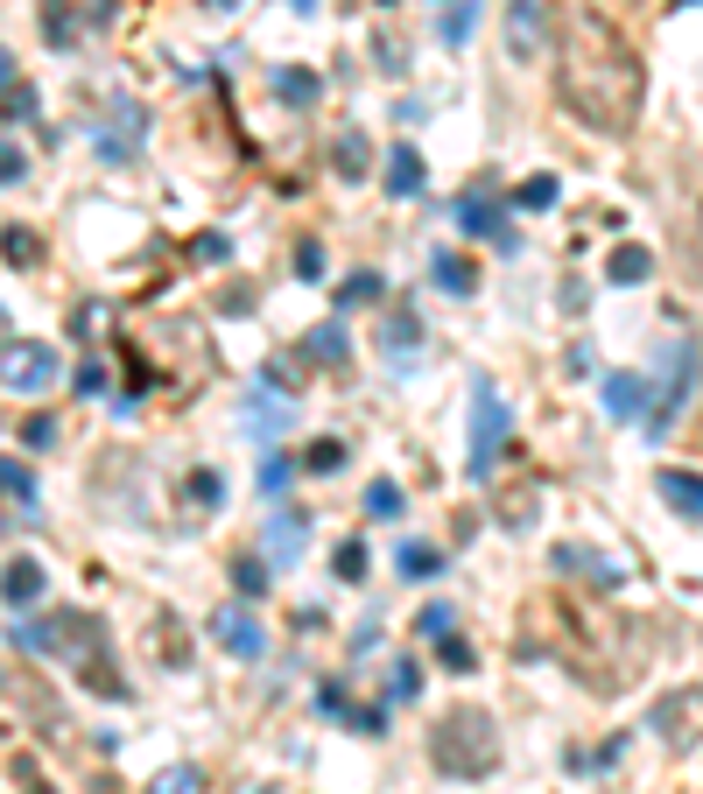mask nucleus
I'll return each instance as SVG.
<instances>
[{"label": "nucleus", "instance_id": "nucleus-5", "mask_svg": "<svg viewBox=\"0 0 703 794\" xmlns=\"http://www.w3.org/2000/svg\"><path fill=\"white\" fill-rule=\"evenodd\" d=\"M457 226L478 232V239H492V247H506V253L520 247V232L506 226V212H500V184H492V176H478L465 198H457Z\"/></svg>", "mask_w": 703, "mask_h": 794}, {"label": "nucleus", "instance_id": "nucleus-28", "mask_svg": "<svg viewBox=\"0 0 703 794\" xmlns=\"http://www.w3.org/2000/svg\"><path fill=\"white\" fill-rule=\"evenodd\" d=\"M472 22H478V14H472V0H451V14H443V28H437V36L451 42V50H465V42H472Z\"/></svg>", "mask_w": 703, "mask_h": 794}, {"label": "nucleus", "instance_id": "nucleus-41", "mask_svg": "<svg viewBox=\"0 0 703 794\" xmlns=\"http://www.w3.org/2000/svg\"><path fill=\"white\" fill-rule=\"evenodd\" d=\"M190 253H198L204 267H218V261H226V253H233V239H226V232H204V239H198V247H190Z\"/></svg>", "mask_w": 703, "mask_h": 794}, {"label": "nucleus", "instance_id": "nucleus-22", "mask_svg": "<svg viewBox=\"0 0 703 794\" xmlns=\"http://www.w3.org/2000/svg\"><path fill=\"white\" fill-rule=\"evenodd\" d=\"M275 92L289 99V106H317V92H324V85H317V71H296V64H281V71H275Z\"/></svg>", "mask_w": 703, "mask_h": 794}, {"label": "nucleus", "instance_id": "nucleus-2", "mask_svg": "<svg viewBox=\"0 0 703 794\" xmlns=\"http://www.w3.org/2000/svg\"><path fill=\"white\" fill-rule=\"evenodd\" d=\"M14 647L71 661V668L85 676V689H92V696H127L120 668L106 661V633H99V626L85 619V612H57V619H22V626H14Z\"/></svg>", "mask_w": 703, "mask_h": 794}, {"label": "nucleus", "instance_id": "nucleus-10", "mask_svg": "<svg viewBox=\"0 0 703 794\" xmlns=\"http://www.w3.org/2000/svg\"><path fill=\"white\" fill-rule=\"evenodd\" d=\"M212 633H218V647H226L233 661H261V654H267V633H261V619H253V612H218Z\"/></svg>", "mask_w": 703, "mask_h": 794}, {"label": "nucleus", "instance_id": "nucleus-34", "mask_svg": "<svg viewBox=\"0 0 703 794\" xmlns=\"http://www.w3.org/2000/svg\"><path fill=\"white\" fill-rule=\"evenodd\" d=\"M331 569H338V577H346V583H359V577H366V542H338Z\"/></svg>", "mask_w": 703, "mask_h": 794}, {"label": "nucleus", "instance_id": "nucleus-51", "mask_svg": "<svg viewBox=\"0 0 703 794\" xmlns=\"http://www.w3.org/2000/svg\"><path fill=\"white\" fill-rule=\"evenodd\" d=\"M0 338H8V317H0Z\"/></svg>", "mask_w": 703, "mask_h": 794}, {"label": "nucleus", "instance_id": "nucleus-6", "mask_svg": "<svg viewBox=\"0 0 703 794\" xmlns=\"http://www.w3.org/2000/svg\"><path fill=\"white\" fill-rule=\"evenodd\" d=\"M506 56L514 64L549 56V0H506Z\"/></svg>", "mask_w": 703, "mask_h": 794}, {"label": "nucleus", "instance_id": "nucleus-42", "mask_svg": "<svg viewBox=\"0 0 703 794\" xmlns=\"http://www.w3.org/2000/svg\"><path fill=\"white\" fill-rule=\"evenodd\" d=\"M289 478H296V464H289V457H267V464H261V492H281Z\"/></svg>", "mask_w": 703, "mask_h": 794}, {"label": "nucleus", "instance_id": "nucleus-49", "mask_svg": "<svg viewBox=\"0 0 703 794\" xmlns=\"http://www.w3.org/2000/svg\"><path fill=\"white\" fill-rule=\"evenodd\" d=\"M8 520H14V514H8V506H0V528H8Z\"/></svg>", "mask_w": 703, "mask_h": 794}, {"label": "nucleus", "instance_id": "nucleus-9", "mask_svg": "<svg viewBox=\"0 0 703 794\" xmlns=\"http://www.w3.org/2000/svg\"><path fill=\"white\" fill-rule=\"evenodd\" d=\"M668 387H662V408H654L648 415V437H668V423H676V415H682V401H690V380H696V352H690V344H668Z\"/></svg>", "mask_w": 703, "mask_h": 794}, {"label": "nucleus", "instance_id": "nucleus-11", "mask_svg": "<svg viewBox=\"0 0 703 794\" xmlns=\"http://www.w3.org/2000/svg\"><path fill=\"white\" fill-rule=\"evenodd\" d=\"M261 549L281 569H296V563H303V549H310V520L303 514H275V520H267V534H261Z\"/></svg>", "mask_w": 703, "mask_h": 794}, {"label": "nucleus", "instance_id": "nucleus-32", "mask_svg": "<svg viewBox=\"0 0 703 794\" xmlns=\"http://www.w3.org/2000/svg\"><path fill=\"white\" fill-rule=\"evenodd\" d=\"M233 583H239V597H261L267 591V563L261 556H239L233 563Z\"/></svg>", "mask_w": 703, "mask_h": 794}, {"label": "nucleus", "instance_id": "nucleus-24", "mask_svg": "<svg viewBox=\"0 0 703 794\" xmlns=\"http://www.w3.org/2000/svg\"><path fill=\"white\" fill-rule=\"evenodd\" d=\"M401 506H409V500H401L394 478H373V486H366V520H394Z\"/></svg>", "mask_w": 703, "mask_h": 794}, {"label": "nucleus", "instance_id": "nucleus-48", "mask_svg": "<svg viewBox=\"0 0 703 794\" xmlns=\"http://www.w3.org/2000/svg\"><path fill=\"white\" fill-rule=\"evenodd\" d=\"M204 8H218V14H233V8H239V0H204Z\"/></svg>", "mask_w": 703, "mask_h": 794}, {"label": "nucleus", "instance_id": "nucleus-1", "mask_svg": "<svg viewBox=\"0 0 703 794\" xmlns=\"http://www.w3.org/2000/svg\"><path fill=\"white\" fill-rule=\"evenodd\" d=\"M556 85H563V106L585 119L591 134H626L640 119V92H648L633 42H626L598 8H577L570 28H563Z\"/></svg>", "mask_w": 703, "mask_h": 794}, {"label": "nucleus", "instance_id": "nucleus-44", "mask_svg": "<svg viewBox=\"0 0 703 794\" xmlns=\"http://www.w3.org/2000/svg\"><path fill=\"white\" fill-rule=\"evenodd\" d=\"M78 394H106V366H99V358H85V366H78Z\"/></svg>", "mask_w": 703, "mask_h": 794}, {"label": "nucleus", "instance_id": "nucleus-37", "mask_svg": "<svg viewBox=\"0 0 703 794\" xmlns=\"http://www.w3.org/2000/svg\"><path fill=\"white\" fill-rule=\"evenodd\" d=\"M0 492H8V500H22V506H36V486H28L22 464H0Z\"/></svg>", "mask_w": 703, "mask_h": 794}, {"label": "nucleus", "instance_id": "nucleus-7", "mask_svg": "<svg viewBox=\"0 0 703 794\" xmlns=\"http://www.w3.org/2000/svg\"><path fill=\"white\" fill-rule=\"evenodd\" d=\"M50 380H57V344H8V352H0V387L42 394Z\"/></svg>", "mask_w": 703, "mask_h": 794}, {"label": "nucleus", "instance_id": "nucleus-23", "mask_svg": "<svg viewBox=\"0 0 703 794\" xmlns=\"http://www.w3.org/2000/svg\"><path fill=\"white\" fill-rule=\"evenodd\" d=\"M394 569H401V577H415V583H429V577H437V569H443V556H437V549H429V542H401Z\"/></svg>", "mask_w": 703, "mask_h": 794}, {"label": "nucleus", "instance_id": "nucleus-38", "mask_svg": "<svg viewBox=\"0 0 703 794\" xmlns=\"http://www.w3.org/2000/svg\"><path fill=\"white\" fill-rule=\"evenodd\" d=\"M190 500H198V506H218V500H226V478H218V471H190Z\"/></svg>", "mask_w": 703, "mask_h": 794}, {"label": "nucleus", "instance_id": "nucleus-14", "mask_svg": "<svg viewBox=\"0 0 703 794\" xmlns=\"http://www.w3.org/2000/svg\"><path fill=\"white\" fill-rule=\"evenodd\" d=\"M556 569H585L591 583H619V577H626V563H619V556H598V549H577V542H563V549H556Z\"/></svg>", "mask_w": 703, "mask_h": 794}, {"label": "nucleus", "instance_id": "nucleus-17", "mask_svg": "<svg viewBox=\"0 0 703 794\" xmlns=\"http://www.w3.org/2000/svg\"><path fill=\"white\" fill-rule=\"evenodd\" d=\"M415 338H423L415 310H394V317H387V331H380V344H387V366H409V358H415Z\"/></svg>", "mask_w": 703, "mask_h": 794}, {"label": "nucleus", "instance_id": "nucleus-50", "mask_svg": "<svg viewBox=\"0 0 703 794\" xmlns=\"http://www.w3.org/2000/svg\"><path fill=\"white\" fill-rule=\"evenodd\" d=\"M296 8H317V0H296Z\"/></svg>", "mask_w": 703, "mask_h": 794}, {"label": "nucleus", "instance_id": "nucleus-43", "mask_svg": "<svg viewBox=\"0 0 703 794\" xmlns=\"http://www.w3.org/2000/svg\"><path fill=\"white\" fill-rule=\"evenodd\" d=\"M22 169H28V155L14 141H0V184H22Z\"/></svg>", "mask_w": 703, "mask_h": 794}, {"label": "nucleus", "instance_id": "nucleus-21", "mask_svg": "<svg viewBox=\"0 0 703 794\" xmlns=\"http://www.w3.org/2000/svg\"><path fill=\"white\" fill-rule=\"evenodd\" d=\"M605 275H612V281H648V275H654V253H648V247H633V239H626V247H612Z\"/></svg>", "mask_w": 703, "mask_h": 794}, {"label": "nucleus", "instance_id": "nucleus-12", "mask_svg": "<svg viewBox=\"0 0 703 794\" xmlns=\"http://www.w3.org/2000/svg\"><path fill=\"white\" fill-rule=\"evenodd\" d=\"M605 415L640 423V415H648V380H640V373H605Z\"/></svg>", "mask_w": 703, "mask_h": 794}, {"label": "nucleus", "instance_id": "nucleus-31", "mask_svg": "<svg viewBox=\"0 0 703 794\" xmlns=\"http://www.w3.org/2000/svg\"><path fill=\"white\" fill-rule=\"evenodd\" d=\"M387 696H394V703H415V696H423V668H415V661H394V676H387Z\"/></svg>", "mask_w": 703, "mask_h": 794}, {"label": "nucleus", "instance_id": "nucleus-39", "mask_svg": "<svg viewBox=\"0 0 703 794\" xmlns=\"http://www.w3.org/2000/svg\"><path fill=\"white\" fill-rule=\"evenodd\" d=\"M22 443H28V451H50V443H57V423H50V415H28V423H22Z\"/></svg>", "mask_w": 703, "mask_h": 794}, {"label": "nucleus", "instance_id": "nucleus-8", "mask_svg": "<svg viewBox=\"0 0 703 794\" xmlns=\"http://www.w3.org/2000/svg\"><path fill=\"white\" fill-rule=\"evenodd\" d=\"M113 14H120V0H42V36L50 42H78V22L106 28Z\"/></svg>", "mask_w": 703, "mask_h": 794}, {"label": "nucleus", "instance_id": "nucleus-36", "mask_svg": "<svg viewBox=\"0 0 703 794\" xmlns=\"http://www.w3.org/2000/svg\"><path fill=\"white\" fill-rule=\"evenodd\" d=\"M148 794H198V767H170V773H155V787Z\"/></svg>", "mask_w": 703, "mask_h": 794}, {"label": "nucleus", "instance_id": "nucleus-46", "mask_svg": "<svg viewBox=\"0 0 703 794\" xmlns=\"http://www.w3.org/2000/svg\"><path fill=\"white\" fill-rule=\"evenodd\" d=\"M8 85H14V56L0 50V92H8Z\"/></svg>", "mask_w": 703, "mask_h": 794}, {"label": "nucleus", "instance_id": "nucleus-4", "mask_svg": "<svg viewBox=\"0 0 703 794\" xmlns=\"http://www.w3.org/2000/svg\"><path fill=\"white\" fill-rule=\"evenodd\" d=\"M500 451H506V401L492 394V380H478L472 387V457H465V471L478 486L500 471Z\"/></svg>", "mask_w": 703, "mask_h": 794}, {"label": "nucleus", "instance_id": "nucleus-47", "mask_svg": "<svg viewBox=\"0 0 703 794\" xmlns=\"http://www.w3.org/2000/svg\"><path fill=\"white\" fill-rule=\"evenodd\" d=\"M690 253H696V267H703V212H696V232H690Z\"/></svg>", "mask_w": 703, "mask_h": 794}, {"label": "nucleus", "instance_id": "nucleus-40", "mask_svg": "<svg viewBox=\"0 0 703 794\" xmlns=\"http://www.w3.org/2000/svg\"><path fill=\"white\" fill-rule=\"evenodd\" d=\"M296 275H303V281L324 275V247H317V239H303V247H296Z\"/></svg>", "mask_w": 703, "mask_h": 794}, {"label": "nucleus", "instance_id": "nucleus-18", "mask_svg": "<svg viewBox=\"0 0 703 794\" xmlns=\"http://www.w3.org/2000/svg\"><path fill=\"white\" fill-rule=\"evenodd\" d=\"M429 275H437L443 295H472L478 289V267L465 261V253H437V261H429Z\"/></svg>", "mask_w": 703, "mask_h": 794}, {"label": "nucleus", "instance_id": "nucleus-19", "mask_svg": "<svg viewBox=\"0 0 703 794\" xmlns=\"http://www.w3.org/2000/svg\"><path fill=\"white\" fill-rule=\"evenodd\" d=\"M346 352H352L346 324H317V331L303 338V358H317V366H346Z\"/></svg>", "mask_w": 703, "mask_h": 794}, {"label": "nucleus", "instance_id": "nucleus-29", "mask_svg": "<svg viewBox=\"0 0 703 794\" xmlns=\"http://www.w3.org/2000/svg\"><path fill=\"white\" fill-rule=\"evenodd\" d=\"M303 471H317V478H331V471H346V443H338V437H324V443H310V457H303Z\"/></svg>", "mask_w": 703, "mask_h": 794}, {"label": "nucleus", "instance_id": "nucleus-30", "mask_svg": "<svg viewBox=\"0 0 703 794\" xmlns=\"http://www.w3.org/2000/svg\"><path fill=\"white\" fill-rule=\"evenodd\" d=\"M415 633H423V640H451V633H457V612H451V605H423Z\"/></svg>", "mask_w": 703, "mask_h": 794}, {"label": "nucleus", "instance_id": "nucleus-3", "mask_svg": "<svg viewBox=\"0 0 703 794\" xmlns=\"http://www.w3.org/2000/svg\"><path fill=\"white\" fill-rule=\"evenodd\" d=\"M429 753H437V767L457 773V781H486V773L500 767V724H492V710H478V703H457V710L437 724Z\"/></svg>", "mask_w": 703, "mask_h": 794}, {"label": "nucleus", "instance_id": "nucleus-33", "mask_svg": "<svg viewBox=\"0 0 703 794\" xmlns=\"http://www.w3.org/2000/svg\"><path fill=\"white\" fill-rule=\"evenodd\" d=\"M520 212H549V204H556V176H535V184H520Z\"/></svg>", "mask_w": 703, "mask_h": 794}, {"label": "nucleus", "instance_id": "nucleus-13", "mask_svg": "<svg viewBox=\"0 0 703 794\" xmlns=\"http://www.w3.org/2000/svg\"><path fill=\"white\" fill-rule=\"evenodd\" d=\"M0 597H8L14 612H28L42 597V563H28V556H14L8 569H0Z\"/></svg>", "mask_w": 703, "mask_h": 794}, {"label": "nucleus", "instance_id": "nucleus-45", "mask_svg": "<svg viewBox=\"0 0 703 794\" xmlns=\"http://www.w3.org/2000/svg\"><path fill=\"white\" fill-rule=\"evenodd\" d=\"M437 654H443V668H457V676H465V668H472V647H465V640H437Z\"/></svg>", "mask_w": 703, "mask_h": 794}, {"label": "nucleus", "instance_id": "nucleus-35", "mask_svg": "<svg viewBox=\"0 0 703 794\" xmlns=\"http://www.w3.org/2000/svg\"><path fill=\"white\" fill-rule=\"evenodd\" d=\"M0 113H8V119H36V85L14 78V85H8V99H0Z\"/></svg>", "mask_w": 703, "mask_h": 794}, {"label": "nucleus", "instance_id": "nucleus-15", "mask_svg": "<svg viewBox=\"0 0 703 794\" xmlns=\"http://www.w3.org/2000/svg\"><path fill=\"white\" fill-rule=\"evenodd\" d=\"M331 169H338V184H352V176H366L373 169V141L359 127L338 134V148H331Z\"/></svg>", "mask_w": 703, "mask_h": 794}, {"label": "nucleus", "instance_id": "nucleus-16", "mask_svg": "<svg viewBox=\"0 0 703 794\" xmlns=\"http://www.w3.org/2000/svg\"><path fill=\"white\" fill-rule=\"evenodd\" d=\"M654 486H662V500L676 506V514L703 520V478H696V471H662V478H654Z\"/></svg>", "mask_w": 703, "mask_h": 794}, {"label": "nucleus", "instance_id": "nucleus-25", "mask_svg": "<svg viewBox=\"0 0 703 794\" xmlns=\"http://www.w3.org/2000/svg\"><path fill=\"white\" fill-rule=\"evenodd\" d=\"M0 253H8L14 267H36L42 261V239L28 232V226H8V232H0Z\"/></svg>", "mask_w": 703, "mask_h": 794}, {"label": "nucleus", "instance_id": "nucleus-26", "mask_svg": "<svg viewBox=\"0 0 703 794\" xmlns=\"http://www.w3.org/2000/svg\"><path fill=\"white\" fill-rule=\"evenodd\" d=\"M352 303H380V275H373V267H359V275L338 281V310H352Z\"/></svg>", "mask_w": 703, "mask_h": 794}, {"label": "nucleus", "instance_id": "nucleus-27", "mask_svg": "<svg viewBox=\"0 0 703 794\" xmlns=\"http://www.w3.org/2000/svg\"><path fill=\"white\" fill-rule=\"evenodd\" d=\"M289 401H267V394H253V408H247V429H261V437H267V429H289Z\"/></svg>", "mask_w": 703, "mask_h": 794}, {"label": "nucleus", "instance_id": "nucleus-20", "mask_svg": "<svg viewBox=\"0 0 703 794\" xmlns=\"http://www.w3.org/2000/svg\"><path fill=\"white\" fill-rule=\"evenodd\" d=\"M387 190H394V198H423V155H415V148H394V155H387Z\"/></svg>", "mask_w": 703, "mask_h": 794}]
</instances>
